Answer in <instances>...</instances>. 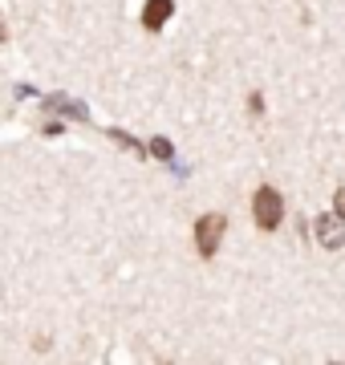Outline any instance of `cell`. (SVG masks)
<instances>
[{"label":"cell","instance_id":"cell-1","mask_svg":"<svg viewBox=\"0 0 345 365\" xmlns=\"http://www.w3.org/2000/svg\"><path fill=\"white\" fill-rule=\"evenodd\" d=\"M252 211H256V223H260L264 232H272V227H280V215H284V203H280V191H277V187H260V191H256V203H252Z\"/></svg>","mask_w":345,"mask_h":365},{"label":"cell","instance_id":"cell-2","mask_svg":"<svg viewBox=\"0 0 345 365\" xmlns=\"http://www.w3.org/2000/svg\"><path fill=\"white\" fill-rule=\"evenodd\" d=\"M220 235H224V215H203V220L195 223V244H200V256H215Z\"/></svg>","mask_w":345,"mask_h":365},{"label":"cell","instance_id":"cell-3","mask_svg":"<svg viewBox=\"0 0 345 365\" xmlns=\"http://www.w3.org/2000/svg\"><path fill=\"white\" fill-rule=\"evenodd\" d=\"M313 232H317L321 248H341V244H345V220H341V215H317Z\"/></svg>","mask_w":345,"mask_h":365},{"label":"cell","instance_id":"cell-4","mask_svg":"<svg viewBox=\"0 0 345 365\" xmlns=\"http://www.w3.org/2000/svg\"><path fill=\"white\" fill-rule=\"evenodd\" d=\"M171 13H175V4H171V0H146L143 21H146V29H163Z\"/></svg>","mask_w":345,"mask_h":365},{"label":"cell","instance_id":"cell-5","mask_svg":"<svg viewBox=\"0 0 345 365\" xmlns=\"http://www.w3.org/2000/svg\"><path fill=\"white\" fill-rule=\"evenodd\" d=\"M150 146H155V155L159 158H171V143H167V138H155Z\"/></svg>","mask_w":345,"mask_h":365},{"label":"cell","instance_id":"cell-6","mask_svg":"<svg viewBox=\"0 0 345 365\" xmlns=\"http://www.w3.org/2000/svg\"><path fill=\"white\" fill-rule=\"evenodd\" d=\"M333 211H337V215H341V220H345V187H341V191H337V195H333Z\"/></svg>","mask_w":345,"mask_h":365}]
</instances>
